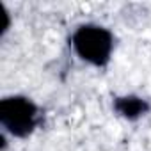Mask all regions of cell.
I'll list each match as a JSON object with an SVG mask.
<instances>
[{
	"label": "cell",
	"mask_w": 151,
	"mask_h": 151,
	"mask_svg": "<svg viewBox=\"0 0 151 151\" xmlns=\"http://www.w3.org/2000/svg\"><path fill=\"white\" fill-rule=\"evenodd\" d=\"M71 46L84 62L103 68L110 62L114 50V36L109 29L94 23L80 25L71 34Z\"/></svg>",
	"instance_id": "6da1fadb"
},
{
	"label": "cell",
	"mask_w": 151,
	"mask_h": 151,
	"mask_svg": "<svg viewBox=\"0 0 151 151\" xmlns=\"http://www.w3.org/2000/svg\"><path fill=\"white\" fill-rule=\"evenodd\" d=\"M114 110L121 117H124L128 121H135V119L142 117L144 114H147L149 103L140 96L128 94V96H119L114 100Z\"/></svg>",
	"instance_id": "3957f363"
},
{
	"label": "cell",
	"mask_w": 151,
	"mask_h": 151,
	"mask_svg": "<svg viewBox=\"0 0 151 151\" xmlns=\"http://www.w3.org/2000/svg\"><path fill=\"white\" fill-rule=\"evenodd\" d=\"M39 123V107L27 96L14 94L0 101V124L4 132L16 137H29Z\"/></svg>",
	"instance_id": "7a4b0ae2"
}]
</instances>
